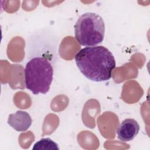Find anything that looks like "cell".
Masks as SVG:
<instances>
[{
    "label": "cell",
    "instance_id": "cell-6",
    "mask_svg": "<svg viewBox=\"0 0 150 150\" xmlns=\"http://www.w3.org/2000/svg\"><path fill=\"white\" fill-rule=\"evenodd\" d=\"M32 149L38 150H59V147L58 145L52 139L49 138H42L39 141L36 142Z\"/></svg>",
    "mask_w": 150,
    "mask_h": 150
},
{
    "label": "cell",
    "instance_id": "cell-4",
    "mask_svg": "<svg viewBox=\"0 0 150 150\" xmlns=\"http://www.w3.org/2000/svg\"><path fill=\"white\" fill-rule=\"evenodd\" d=\"M140 129L138 122L132 118H127L121 122L117 129L118 138L123 142L132 141Z\"/></svg>",
    "mask_w": 150,
    "mask_h": 150
},
{
    "label": "cell",
    "instance_id": "cell-2",
    "mask_svg": "<svg viewBox=\"0 0 150 150\" xmlns=\"http://www.w3.org/2000/svg\"><path fill=\"white\" fill-rule=\"evenodd\" d=\"M53 76L52 65L46 57H33L26 64L25 86L35 95L46 94L49 91Z\"/></svg>",
    "mask_w": 150,
    "mask_h": 150
},
{
    "label": "cell",
    "instance_id": "cell-1",
    "mask_svg": "<svg viewBox=\"0 0 150 150\" xmlns=\"http://www.w3.org/2000/svg\"><path fill=\"white\" fill-rule=\"evenodd\" d=\"M74 59L81 73L88 79L96 82L110 80L116 65L113 54L103 46L83 48Z\"/></svg>",
    "mask_w": 150,
    "mask_h": 150
},
{
    "label": "cell",
    "instance_id": "cell-5",
    "mask_svg": "<svg viewBox=\"0 0 150 150\" xmlns=\"http://www.w3.org/2000/svg\"><path fill=\"white\" fill-rule=\"evenodd\" d=\"M32 120L29 114L26 111L18 110L9 115L8 124L19 132L26 131L32 125Z\"/></svg>",
    "mask_w": 150,
    "mask_h": 150
},
{
    "label": "cell",
    "instance_id": "cell-3",
    "mask_svg": "<svg viewBox=\"0 0 150 150\" xmlns=\"http://www.w3.org/2000/svg\"><path fill=\"white\" fill-rule=\"evenodd\" d=\"M105 35V23L103 18L94 12L82 14L74 25V36L82 46H94L101 43Z\"/></svg>",
    "mask_w": 150,
    "mask_h": 150
}]
</instances>
